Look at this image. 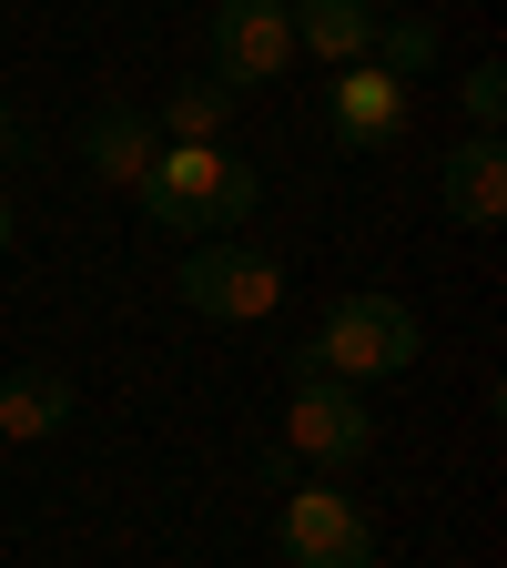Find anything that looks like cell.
Listing matches in <instances>:
<instances>
[{"instance_id": "7c38bea8", "label": "cell", "mask_w": 507, "mask_h": 568, "mask_svg": "<svg viewBox=\"0 0 507 568\" xmlns=\"http://www.w3.org/2000/svg\"><path fill=\"white\" fill-rule=\"evenodd\" d=\"M234 102H244V92H224V82H183V92L153 112V132H173V142H224V132H234Z\"/></svg>"}, {"instance_id": "8fae6325", "label": "cell", "mask_w": 507, "mask_h": 568, "mask_svg": "<svg viewBox=\"0 0 507 568\" xmlns=\"http://www.w3.org/2000/svg\"><path fill=\"white\" fill-rule=\"evenodd\" d=\"M71 426V376H0V447H41Z\"/></svg>"}, {"instance_id": "ba28073f", "label": "cell", "mask_w": 507, "mask_h": 568, "mask_svg": "<svg viewBox=\"0 0 507 568\" xmlns=\"http://www.w3.org/2000/svg\"><path fill=\"white\" fill-rule=\"evenodd\" d=\"M153 163H163V132H153V112L142 102H102L92 112V132H82V173L102 183V193H153Z\"/></svg>"}, {"instance_id": "5b68a950", "label": "cell", "mask_w": 507, "mask_h": 568, "mask_svg": "<svg viewBox=\"0 0 507 568\" xmlns=\"http://www.w3.org/2000/svg\"><path fill=\"white\" fill-rule=\"evenodd\" d=\"M274 538H284V558H295V568H376V518L355 508V497H345L335 477L284 487Z\"/></svg>"}, {"instance_id": "5bb4252c", "label": "cell", "mask_w": 507, "mask_h": 568, "mask_svg": "<svg viewBox=\"0 0 507 568\" xmlns=\"http://www.w3.org/2000/svg\"><path fill=\"white\" fill-rule=\"evenodd\" d=\"M457 112H467V132H497L507 122V71L497 61H477L467 82H457Z\"/></svg>"}, {"instance_id": "8992f818", "label": "cell", "mask_w": 507, "mask_h": 568, "mask_svg": "<svg viewBox=\"0 0 507 568\" xmlns=\"http://www.w3.org/2000/svg\"><path fill=\"white\" fill-rule=\"evenodd\" d=\"M295 61V0H213V82H284Z\"/></svg>"}, {"instance_id": "9c48e42d", "label": "cell", "mask_w": 507, "mask_h": 568, "mask_svg": "<svg viewBox=\"0 0 507 568\" xmlns=\"http://www.w3.org/2000/svg\"><path fill=\"white\" fill-rule=\"evenodd\" d=\"M376 31H386V0H295V51L325 71L376 61Z\"/></svg>"}, {"instance_id": "3957f363", "label": "cell", "mask_w": 507, "mask_h": 568, "mask_svg": "<svg viewBox=\"0 0 507 568\" xmlns=\"http://www.w3.org/2000/svg\"><path fill=\"white\" fill-rule=\"evenodd\" d=\"M284 457H305L315 477H345L376 457V406L366 386H335L315 366H295V386H284Z\"/></svg>"}, {"instance_id": "7a4b0ae2", "label": "cell", "mask_w": 507, "mask_h": 568, "mask_svg": "<svg viewBox=\"0 0 507 568\" xmlns=\"http://www.w3.org/2000/svg\"><path fill=\"white\" fill-rule=\"evenodd\" d=\"M416 355H426V325H416V305H396V295H345V305H325V325L305 335V366L335 376V386L406 376Z\"/></svg>"}, {"instance_id": "9a60e30c", "label": "cell", "mask_w": 507, "mask_h": 568, "mask_svg": "<svg viewBox=\"0 0 507 568\" xmlns=\"http://www.w3.org/2000/svg\"><path fill=\"white\" fill-rule=\"evenodd\" d=\"M11 132H21V122H11V82H0V153H11Z\"/></svg>"}, {"instance_id": "30bf717a", "label": "cell", "mask_w": 507, "mask_h": 568, "mask_svg": "<svg viewBox=\"0 0 507 568\" xmlns=\"http://www.w3.org/2000/svg\"><path fill=\"white\" fill-rule=\"evenodd\" d=\"M447 213L467 234H497L507 224V142L497 132H467L457 153H447Z\"/></svg>"}, {"instance_id": "52a82bcc", "label": "cell", "mask_w": 507, "mask_h": 568, "mask_svg": "<svg viewBox=\"0 0 507 568\" xmlns=\"http://www.w3.org/2000/svg\"><path fill=\"white\" fill-rule=\"evenodd\" d=\"M406 112H416V82H396L386 61H345L325 82V122L345 153H386V142H406Z\"/></svg>"}, {"instance_id": "2e32d148", "label": "cell", "mask_w": 507, "mask_h": 568, "mask_svg": "<svg viewBox=\"0 0 507 568\" xmlns=\"http://www.w3.org/2000/svg\"><path fill=\"white\" fill-rule=\"evenodd\" d=\"M0 254H11V193H0Z\"/></svg>"}, {"instance_id": "4fadbf2b", "label": "cell", "mask_w": 507, "mask_h": 568, "mask_svg": "<svg viewBox=\"0 0 507 568\" xmlns=\"http://www.w3.org/2000/svg\"><path fill=\"white\" fill-rule=\"evenodd\" d=\"M376 61L396 71V82H426V71H437V21H396V11H386V31H376Z\"/></svg>"}, {"instance_id": "277c9868", "label": "cell", "mask_w": 507, "mask_h": 568, "mask_svg": "<svg viewBox=\"0 0 507 568\" xmlns=\"http://www.w3.org/2000/svg\"><path fill=\"white\" fill-rule=\"evenodd\" d=\"M173 295L203 325H264V315H284V264L254 254V244H193L183 274H173Z\"/></svg>"}, {"instance_id": "6da1fadb", "label": "cell", "mask_w": 507, "mask_h": 568, "mask_svg": "<svg viewBox=\"0 0 507 568\" xmlns=\"http://www.w3.org/2000/svg\"><path fill=\"white\" fill-rule=\"evenodd\" d=\"M254 203H264V183H254V163L224 153V142H163L153 193H142V224L183 234V244H213V234H244Z\"/></svg>"}]
</instances>
